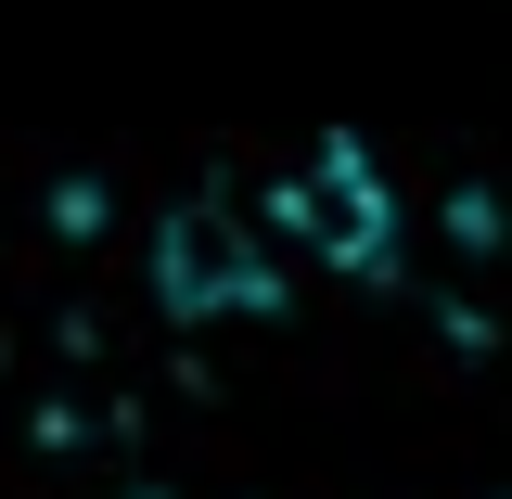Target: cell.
<instances>
[{
    "label": "cell",
    "instance_id": "6da1fadb",
    "mask_svg": "<svg viewBox=\"0 0 512 499\" xmlns=\"http://www.w3.org/2000/svg\"><path fill=\"white\" fill-rule=\"evenodd\" d=\"M154 295H167V320H256V308H282V244L256 231L244 205L192 192L180 218L154 231Z\"/></svg>",
    "mask_w": 512,
    "mask_h": 499
},
{
    "label": "cell",
    "instance_id": "7a4b0ae2",
    "mask_svg": "<svg viewBox=\"0 0 512 499\" xmlns=\"http://www.w3.org/2000/svg\"><path fill=\"white\" fill-rule=\"evenodd\" d=\"M282 218H295L333 269H384V231H397V205H384V180H372V154H359V141H333L320 167H295Z\"/></svg>",
    "mask_w": 512,
    "mask_h": 499
}]
</instances>
